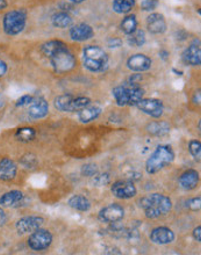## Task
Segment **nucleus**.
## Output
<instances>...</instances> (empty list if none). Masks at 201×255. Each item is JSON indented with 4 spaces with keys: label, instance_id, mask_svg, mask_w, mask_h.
I'll list each match as a JSON object with an SVG mask.
<instances>
[{
    "label": "nucleus",
    "instance_id": "7c9ffc66",
    "mask_svg": "<svg viewBox=\"0 0 201 255\" xmlns=\"http://www.w3.org/2000/svg\"><path fill=\"white\" fill-rule=\"evenodd\" d=\"M112 95L114 98L116 105L120 107H125L127 106V86H116L112 90Z\"/></svg>",
    "mask_w": 201,
    "mask_h": 255
},
{
    "label": "nucleus",
    "instance_id": "4468645a",
    "mask_svg": "<svg viewBox=\"0 0 201 255\" xmlns=\"http://www.w3.org/2000/svg\"><path fill=\"white\" fill-rule=\"evenodd\" d=\"M183 63L189 66H200L201 64V48L200 41L195 40L182 54Z\"/></svg>",
    "mask_w": 201,
    "mask_h": 255
},
{
    "label": "nucleus",
    "instance_id": "39448f33",
    "mask_svg": "<svg viewBox=\"0 0 201 255\" xmlns=\"http://www.w3.org/2000/svg\"><path fill=\"white\" fill-rule=\"evenodd\" d=\"M91 99L87 97H75L72 94H63L55 98L54 106L58 112L76 113L91 105Z\"/></svg>",
    "mask_w": 201,
    "mask_h": 255
},
{
    "label": "nucleus",
    "instance_id": "a211bd4d",
    "mask_svg": "<svg viewBox=\"0 0 201 255\" xmlns=\"http://www.w3.org/2000/svg\"><path fill=\"white\" fill-rule=\"evenodd\" d=\"M199 173L196 169H188L183 172L178 178V185L183 190L191 191L195 190L199 185Z\"/></svg>",
    "mask_w": 201,
    "mask_h": 255
},
{
    "label": "nucleus",
    "instance_id": "49530a36",
    "mask_svg": "<svg viewBox=\"0 0 201 255\" xmlns=\"http://www.w3.org/2000/svg\"><path fill=\"white\" fill-rule=\"evenodd\" d=\"M192 102H193V104H195V105H200V91L196 92V93L193 94Z\"/></svg>",
    "mask_w": 201,
    "mask_h": 255
},
{
    "label": "nucleus",
    "instance_id": "6ab92c4d",
    "mask_svg": "<svg viewBox=\"0 0 201 255\" xmlns=\"http://www.w3.org/2000/svg\"><path fill=\"white\" fill-rule=\"evenodd\" d=\"M17 171H19V167L13 159L2 158L0 160V180L1 181H13L16 178Z\"/></svg>",
    "mask_w": 201,
    "mask_h": 255
},
{
    "label": "nucleus",
    "instance_id": "412c9836",
    "mask_svg": "<svg viewBox=\"0 0 201 255\" xmlns=\"http://www.w3.org/2000/svg\"><path fill=\"white\" fill-rule=\"evenodd\" d=\"M24 195L21 190H9L0 197V205L2 208H13L16 207L23 201Z\"/></svg>",
    "mask_w": 201,
    "mask_h": 255
},
{
    "label": "nucleus",
    "instance_id": "09e8293b",
    "mask_svg": "<svg viewBox=\"0 0 201 255\" xmlns=\"http://www.w3.org/2000/svg\"><path fill=\"white\" fill-rule=\"evenodd\" d=\"M66 1L72 3V5H82V3H84L86 1V0H66Z\"/></svg>",
    "mask_w": 201,
    "mask_h": 255
},
{
    "label": "nucleus",
    "instance_id": "2f4dec72",
    "mask_svg": "<svg viewBox=\"0 0 201 255\" xmlns=\"http://www.w3.org/2000/svg\"><path fill=\"white\" fill-rule=\"evenodd\" d=\"M188 150L192 158L195 159L197 162H200L201 159V143L198 139H191L188 144Z\"/></svg>",
    "mask_w": 201,
    "mask_h": 255
},
{
    "label": "nucleus",
    "instance_id": "a18cd8bd",
    "mask_svg": "<svg viewBox=\"0 0 201 255\" xmlns=\"http://www.w3.org/2000/svg\"><path fill=\"white\" fill-rule=\"evenodd\" d=\"M158 55H160V57L163 59L164 62H167L168 59H169V57H170V54H169V51H167V50H161L160 52H158Z\"/></svg>",
    "mask_w": 201,
    "mask_h": 255
},
{
    "label": "nucleus",
    "instance_id": "bb28decb",
    "mask_svg": "<svg viewBox=\"0 0 201 255\" xmlns=\"http://www.w3.org/2000/svg\"><path fill=\"white\" fill-rule=\"evenodd\" d=\"M147 131L153 136L162 137L170 132V126L165 121H155L147 126Z\"/></svg>",
    "mask_w": 201,
    "mask_h": 255
},
{
    "label": "nucleus",
    "instance_id": "4c0bfd02",
    "mask_svg": "<svg viewBox=\"0 0 201 255\" xmlns=\"http://www.w3.org/2000/svg\"><path fill=\"white\" fill-rule=\"evenodd\" d=\"M200 204H201L200 196L193 197V198H191V200L188 201V208L191 209V210H193V211H199Z\"/></svg>",
    "mask_w": 201,
    "mask_h": 255
},
{
    "label": "nucleus",
    "instance_id": "dca6fc26",
    "mask_svg": "<svg viewBox=\"0 0 201 255\" xmlns=\"http://www.w3.org/2000/svg\"><path fill=\"white\" fill-rule=\"evenodd\" d=\"M168 24L163 14L150 13L147 17V29L151 35H162L167 31Z\"/></svg>",
    "mask_w": 201,
    "mask_h": 255
},
{
    "label": "nucleus",
    "instance_id": "c03bdc74",
    "mask_svg": "<svg viewBox=\"0 0 201 255\" xmlns=\"http://www.w3.org/2000/svg\"><path fill=\"white\" fill-rule=\"evenodd\" d=\"M7 221V216H6V212L3 210L1 205H0V226L3 225Z\"/></svg>",
    "mask_w": 201,
    "mask_h": 255
},
{
    "label": "nucleus",
    "instance_id": "393cba45",
    "mask_svg": "<svg viewBox=\"0 0 201 255\" xmlns=\"http://www.w3.org/2000/svg\"><path fill=\"white\" fill-rule=\"evenodd\" d=\"M136 0H113L112 9L113 12L120 15H127L132 13V10L135 8Z\"/></svg>",
    "mask_w": 201,
    "mask_h": 255
},
{
    "label": "nucleus",
    "instance_id": "f3484780",
    "mask_svg": "<svg viewBox=\"0 0 201 255\" xmlns=\"http://www.w3.org/2000/svg\"><path fill=\"white\" fill-rule=\"evenodd\" d=\"M28 107V115L33 120L44 119L49 114V102L43 98H34Z\"/></svg>",
    "mask_w": 201,
    "mask_h": 255
},
{
    "label": "nucleus",
    "instance_id": "9b49d317",
    "mask_svg": "<svg viewBox=\"0 0 201 255\" xmlns=\"http://www.w3.org/2000/svg\"><path fill=\"white\" fill-rule=\"evenodd\" d=\"M44 224V218L41 216H26L16 222L15 228L19 235H30Z\"/></svg>",
    "mask_w": 201,
    "mask_h": 255
},
{
    "label": "nucleus",
    "instance_id": "1a4fd4ad",
    "mask_svg": "<svg viewBox=\"0 0 201 255\" xmlns=\"http://www.w3.org/2000/svg\"><path fill=\"white\" fill-rule=\"evenodd\" d=\"M123 217H125V208L119 203H111L106 205L98 214V218L102 223H108V224L121 222Z\"/></svg>",
    "mask_w": 201,
    "mask_h": 255
},
{
    "label": "nucleus",
    "instance_id": "aec40b11",
    "mask_svg": "<svg viewBox=\"0 0 201 255\" xmlns=\"http://www.w3.org/2000/svg\"><path fill=\"white\" fill-rule=\"evenodd\" d=\"M68 48V44L65 42H63L61 40H50L44 42L43 44H41L40 47V51L41 54L45 56L47 58H51L52 56H55L58 52H61L63 50H66Z\"/></svg>",
    "mask_w": 201,
    "mask_h": 255
},
{
    "label": "nucleus",
    "instance_id": "f03ea898",
    "mask_svg": "<svg viewBox=\"0 0 201 255\" xmlns=\"http://www.w3.org/2000/svg\"><path fill=\"white\" fill-rule=\"evenodd\" d=\"M83 66L92 73H100L107 69L108 56L99 45L89 44L83 49Z\"/></svg>",
    "mask_w": 201,
    "mask_h": 255
},
{
    "label": "nucleus",
    "instance_id": "e433bc0d",
    "mask_svg": "<svg viewBox=\"0 0 201 255\" xmlns=\"http://www.w3.org/2000/svg\"><path fill=\"white\" fill-rule=\"evenodd\" d=\"M34 97H31L29 94L22 95L20 99H17L16 101V107H26V106H29V104L33 101Z\"/></svg>",
    "mask_w": 201,
    "mask_h": 255
},
{
    "label": "nucleus",
    "instance_id": "ea45409f",
    "mask_svg": "<svg viewBox=\"0 0 201 255\" xmlns=\"http://www.w3.org/2000/svg\"><path fill=\"white\" fill-rule=\"evenodd\" d=\"M141 80H142V74L135 72L129 77L128 85H130V86H140L139 84H140Z\"/></svg>",
    "mask_w": 201,
    "mask_h": 255
},
{
    "label": "nucleus",
    "instance_id": "f257e3e1",
    "mask_svg": "<svg viewBox=\"0 0 201 255\" xmlns=\"http://www.w3.org/2000/svg\"><path fill=\"white\" fill-rule=\"evenodd\" d=\"M139 207L144 211L147 218L156 219L160 216L171 211L172 201L167 195L153 193L141 198L139 201Z\"/></svg>",
    "mask_w": 201,
    "mask_h": 255
},
{
    "label": "nucleus",
    "instance_id": "5701e85b",
    "mask_svg": "<svg viewBox=\"0 0 201 255\" xmlns=\"http://www.w3.org/2000/svg\"><path fill=\"white\" fill-rule=\"evenodd\" d=\"M102 112L100 106H91L83 108L82 111L78 112V120L82 123H90L99 118Z\"/></svg>",
    "mask_w": 201,
    "mask_h": 255
},
{
    "label": "nucleus",
    "instance_id": "de8ad7c7",
    "mask_svg": "<svg viewBox=\"0 0 201 255\" xmlns=\"http://www.w3.org/2000/svg\"><path fill=\"white\" fill-rule=\"evenodd\" d=\"M7 7H8V2H7V0H0V12L3 9H6Z\"/></svg>",
    "mask_w": 201,
    "mask_h": 255
},
{
    "label": "nucleus",
    "instance_id": "c85d7f7f",
    "mask_svg": "<svg viewBox=\"0 0 201 255\" xmlns=\"http://www.w3.org/2000/svg\"><path fill=\"white\" fill-rule=\"evenodd\" d=\"M15 138L20 143H30V141H33L36 138V130L31 127L19 128L15 132Z\"/></svg>",
    "mask_w": 201,
    "mask_h": 255
},
{
    "label": "nucleus",
    "instance_id": "f704fd0d",
    "mask_svg": "<svg viewBox=\"0 0 201 255\" xmlns=\"http://www.w3.org/2000/svg\"><path fill=\"white\" fill-rule=\"evenodd\" d=\"M160 5V0H142L141 1V9L143 12H154Z\"/></svg>",
    "mask_w": 201,
    "mask_h": 255
},
{
    "label": "nucleus",
    "instance_id": "9d476101",
    "mask_svg": "<svg viewBox=\"0 0 201 255\" xmlns=\"http://www.w3.org/2000/svg\"><path fill=\"white\" fill-rule=\"evenodd\" d=\"M111 193L113 196L119 198V200H130V198L136 196L137 189L135 185L129 180H119V181L113 182L111 186Z\"/></svg>",
    "mask_w": 201,
    "mask_h": 255
},
{
    "label": "nucleus",
    "instance_id": "4be33fe9",
    "mask_svg": "<svg viewBox=\"0 0 201 255\" xmlns=\"http://www.w3.org/2000/svg\"><path fill=\"white\" fill-rule=\"evenodd\" d=\"M68 205L70 208H72L73 210H77L80 212L90 211L91 207H92V204H91L89 198L80 194L73 195V196L70 197L68 201Z\"/></svg>",
    "mask_w": 201,
    "mask_h": 255
},
{
    "label": "nucleus",
    "instance_id": "423d86ee",
    "mask_svg": "<svg viewBox=\"0 0 201 255\" xmlns=\"http://www.w3.org/2000/svg\"><path fill=\"white\" fill-rule=\"evenodd\" d=\"M49 61H50L52 69H54V72L57 74H65L71 72L72 70L76 69L77 65L76 56L69 49L52 56L51 58H49Z\"/></svg>",
    "mask_w": 201,
    "mask_h": 255
},
{
    "label": "nucleus",
    "instance_id": "37998d69",
    "mask_svg": "<svg viewBox=\"0 0 201 255\" xmlns=\"http://www.w3.org/2000/svg\"><path fill=\"white\" fill-rule=\"evenodd\" d=\"M7 71H8V65H7V63L5 61H2V59H0V78L5 76Z\"/></svg>",
    "mask_w": 201,
    "mask_h": 255
},
{
    "label": "nucleus",
    "instance_id": "58836bf2",
    "mask_svg": "<svg viewBox=\"0 0 201 255\" xmlns=\"http://www.w3.org/2000/svg\"><path fill=\"white\" fill-rule=\"evenodd\" d=\"M106 43H107V47L108 48L118 49V48H121L122 47L123 42H122L121 38H119V37H111V38H108Z\"/></svg>",
    "mask_w": 201,
    "mask_h": 255
},
{
    "label": "nucleus",
    "instance_id": "b1692460",
    "mask_svg": "<svg viewBox=\"0 0 201 255\" xmlns=\"http://www.w3.org/2000/svg\"><path fill=\"white\" fill-rule=\"evenodd\" d=\"M50 21L52 26L55 28H59V29H66V28H70L73 24L72 16L69 13L62 12V10L52 14Z\"/></svg>",
    "mask_w": 201,
    "mask_h": 255
},
{
    "label": "nucleus",
    "instance_id": "2eb2a0df",
    "mask_svg": "<svg viewBox=\"0 0 201 255\" xmlns=\"http://www.w3.org/2000/svg\"><path fill=\"white\" fill-rule=\"evenodd\" d=\"M93 28L87 23H78L70 27L69 36L75 42H86L94 37Z\"/></svg>",
    "mask_w": 201,
    "mask_h": 255
},
{
    "label": "nucleus",
    "instance_id": "72a5a7b5",
    "mask_svg": "<svg viewBox=\"0 0 201 255\" xmlns=\"http://www.w3.org/2000/svg\"><path fill=\"white\" fill-rule=\"evenodd\" d=\"M80 173L86 178H93L94 175L98 174V166L96 164H86L80 169Z\"/></svg>",
    "mask_w": 201,
    "mask_h": 255
},
{
    "label": "nucleus",
    "instance_id": "f8f14e48",
    "mask_svg": "<svg viewBox=\"0 0 201 255\" xmlns=\"http://www.w3.org/2000/svg\"><path fill=\"white\" fill-rule=\"evenodd\" d=\"M175 232L168 226H157L154 228L149 233V239L151 243L156 245H168L175 242Z\"/></svg>",
    "mask_w": 201,
    "mask_h": 255
},
{
    "label": "nucleus",
    "instance_id": "20e7f679",
    "mask_svg": "<svg viewBox=\"0 0 201 255\" xmlns=\"http://www.w3.org/2000/svg\"><path fill=\"white\" fill-rule=\"evenodd\" d=\"M27 10L23 8L7 12L2 19V28L5 34L8 36H16L22 33L27 26Z\"/></svg>",
    "mask_w": 201,
    "mask_h": 255
},
{
    "label": "nucleus",
    "instance_id": "8fccbe9b",
    "mask_svg": "<svg viewBox=\"0 0 201 255\" xmlns=\"http://www.w3.org/2000/svg\"><path fill=\"white\" fill-rule=\"evenodd\" d=\"M172 72L176 73V76H182V74H183L182 71H177L176 69H172Z\"/></svg>",
    "mask_w": 201,
    "mask_h": 255
},
{
    "label": "nucleus",
    "instance_id": "cd10ccee",
    "mask_svg": "<svg viewBox=\"0 0 201 255\" xmlns=\"http://www.w3.org/2000/svg\"><path fill=\"white\" fill-rule=\"evenodd\" d=\"M127 86V106H136L144 97V90L141 86Z\"/></svg>",
    "mask_w": 201,
    "mask_h": 255
},
{
    "label": "nucleus",
    "instance_id": "0eeeda50",
    "mask_svg": "<svg viewBox=\"0 0 201 255\" xmlns=\"http://www.w3.org/2000/svg\"><path fill=\"white\" fill-rule=\"evenodd\" d=\"M52 240H54V237H52L51 232L49 230L40 228L36 231L30 233L27 239V244L30 250L38 252V251L48 250L51 246Z\"/></svg>",
    "mask_w": 201,
    "mask_h": 255
},
{
    "label": "nucleus",
    "instance_id": "c756f323",
    "mask_svg": "<svg viewBox=\"0 0 201 255\" xmlns=\"http://www.w3.org/2000/svg\"><path fill=\"white\" fill-rule=\"evenodd\" d=\"M146 33L142 29H136L135 33L128 36V44L132 48H141L146 43Z\"/></svg>",
    "mask_w": 201,
    "mask_h": 255
},
{
    "label": "nucleus",
    "instance_id": "a19ab883",
    "mask_svg": "<svg viewBox=\"0 0 201 255\" xmlns=\"http://www.w3.org/2000/svg\"><path fill=\"white\" fill-rule=\"evenodd\" d=\"M73 6H75V5H72V3L68 2V1H66V0H64V1H62L61 3H59V8H61L62 12H66V13H69V14L72 10V7Z\"/></svg>",
    "mask_w": 201,
    "mask_h": 255
},
{
    "label": "nucleus",
    "instance_id": "6e6552de",
    "mask_svg": "<svg viewBox=\"0 0 201 255\" xmlns=\"http://www.w3.org/2000/svg\"><path fill=\"white\" fill-rule=\"evenodd\" d=\"M136 107L144 114L153 119H160L164 113L163 101L154 98H142L136 105Z\"/></svg>",
    "mask_w": 201,
    "mask_h": 255
},
{
    "label": "nucleus",
    "instance_id": "473e14b6",
    "mask_svg": "<svg viewBox=\"0 0 201 255\" xmlns=\"http://www.w3.org/2000/svg\"><path fill=\"white\" fill-rule=\"evenodd\" d=\"M21 165H22L24 168L31 169L37 165V159L34 154H24L23 157L21 158Z\"/></svg>",
    "mask_w": 201,
    "mask_h": 255
},
{
    "label": "nucleus",
    "instance_id": "c9c22d12",
    "mask_svg": "<svg viewBox=\"0 0 201 255\" xmlns=\"http://www.w3.org/2000/svg\"><path fill=\"white\" fill-rule=\"evenodd\" d=\"M109 181H111V178H109V174H107V173H104V174H96L93 176V185H96L97 187L108 185Z\"/></svg>",
    "mask_w": 201,
    "mask_h": 255
},
{
    "label": "nucleus",
    "instance_id": "a878e982",
    "mask_svg": "<svg viewBox=\"0 0 201 255\" xmlns=\"http://www.w3.org/2000/svg\"><path fill=\"white\" fill-rule=\"evenodd\" d=\"M137 19L135 14H127L120 22V30L122 31L126 36H129L133 33H135L137 29Z\"/></svg>",
    "mask_w": 201,
    "mask_h": 255
},
{
    "label": "nucleus",
    "instance_id": "7ed1b4c3",
    "mask_svg": "<svg viewBox=\"0 0 201 255\" xmlns=\"http://www.w3.org/2000/svg\"><path fill=\"white\" fill-rule=\"evenodd\" d=\"M175 160V152L170 145H158L146 161V172L148 174H156L168 167Z\"/></svg>",
    "mask_w": 201,
    "mask_h": 255
},
{
    "label": "nucleus",
    "instance_id": "79ce46f5",
    "mask_svg": "<svg viewBox=\"0 0 201 255\" xmlns=\"http://www.w3.org/2000/svg\"><path fill=\"white\" fill-rule=\"evenodd\" d=\"M192 236H193V239H195L197 243L201 242V226L200 225H198L197 228L193 229Z\"/></svg>",
    "mask_w": 201,
    "mask_h": 255
},
{
    "label": "nucleus",
    "instance_id": "ddd939ff",
    "mask_svg": "<svg viewBox=\"0 0 201 255\" xmlns=\"http://www.w3.org/2000/svg\"><path fill=\"white\" fill-rule=\"evenodd\" d=\"M126 65L130 71H133V72L142 73L151 69V66H153V61H151V58L148 57L147 55L135 54L132 55L128 59H127Z\"/></svg>",
    "mask_w": 201,
    "mask_h": 255
}]
</instances>
